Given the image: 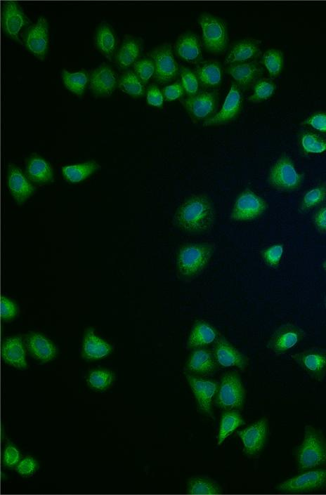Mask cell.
Returning a JSON list of instances; mask_svg holds the SVG:
<instances>
[{"label": "cell", "mask_w": 326, "mask_h": 495, "mask_svg": "<svg viewBox=\"0 0 326 495\" xmlns=\"http://www.w3.org/2000/svg\"><path fill=\"white\" fill-rule=\"evenodd\" d=\"M174 220L175 224L185 232L204 233L214 226L215 211L207 196L194 194L178 207Z\"/></svg>", "instance_id": "1"}, {"label": "cell", "mask_w": 326, "mask_h": 495, "mask_svg": "<svg viewBox=\"0 0 326 495\" xmlns=\"http://www.w3.org/2000/svg\"><path fill=\"white\" fill-rule=\"evenodd\" d=\"M295 461L300 471L326 468V437L322 430L312 425H305Z\"/></svg>", "instance_id": "2"}, {"label": "cell", "mask_w": 326, "mask_h": 495, "mask_svg": "<svg viewBox=\"0 0 326 495\" xmlns=\"http://www.w3.org/2000/svg\"><path fill=\"white\" fill-rule=\"evenodd\" d=\"M214 251L209 243H190L178 251L176 265L178 277L184 281L192 280L200 275L207 267Z\"/></svg>", "instance_id": "3"}, {"label": "cell", "mask_w": 326, "mask_h": 495, "mask_svg": "<svg viewBox=\"0 0 326 495\" xmlns=\"http://www.w3.org/2000/svg\"><path fill=\"white\" fill-rule=\"evenodd\" d=\"M202 29V44L211 53L219 54L226 50L228 34L226 22L209 13H202L198 18Z\"/></svg>", "instance_id": "4"}, {"label": "cell", "mask_w": 326, "mask_h": 495, "mask_svg": "<svg viewBox=\"0 0 326 495\" xmlns=\"http://www.w3.org/2000/svg\"><path fill=\"white\" fill-rule=\"evenodd\" d=\"M285 494H307L326 489V468H320L301 471L290 477L277 487Z\"/></svg>", "instance_id": "5"}, {"label": "cell", "mask_w": 326, "mask_h": 495, "mask_svg": "<svg viewBox=\"0 0 326 495\" xmlns=\"http://www.w3.org/2000/svg\"><path fill=\"white\" fill-rule=\"evenodd\" d=\"M303 179V174L297 172L292 159L282 155L270 168L268 182L273 188L290 191L299 188Z\"/></svg>", "instance_id": "6"}, {"label": "cell", "mask_w": 326, "mask_h": 495, "mask_svg": "<svg viewBox=\"0 0 326 495\" xmlns=\"http://www.w3.org/2000/svg\"><path fill=\"white\" fill-rule=\"evenodd\" d=\"M245 400V390L240 376L233 372L224 374L219 385L216 402L226 410L239 409Z\"/></svg>", "instance_id": "7"}, {"label": "cell", "mask_w": 326, "mask_h": 495, "mask_svg": "<svg viewBox=\"0 0 326 495\" xmlns=\"http://www.w3.org/2000/svg\"><path fill=\"white\" fill-rule=\"evenodd\" d=\"M291 357L313 380L321 381L326 377V348L310 347L294 353Z\"/></svg>", "instance_id": "8"}, {"label": "cell", "mask_w": 326, "mask_h": 495, "mask_svg": "<svg viewBox=\"0 0 326 495\" xmlns=\"http://www.w3.org/2000/svg\"><path fill=\"white\" fill-rule=\"evenodd\" d=\"M180 102L193 121L197 122L215 114L218 97L214 91H200L195 95L180 99Z\"/></svg>", "instance_id": "9"}, {"label": "cell", "mask_w": 326, "mask_h": 495, "mask_svg": "<svg viewBox=\"0 0 326 495\" xmlns=\"http://www.w3.org/2000/svg\"><path fill=\"white\" fill-rule=\"evenodd\" d=\"M306 337V331L293 323L277 328L269 338L266 347L275 355H282L299 344Z\"/></svg>", "instance_id": "10"}, {"label": "cell", "mask_w": 326, "mask_h": 495, "mask_svg": "<svg viewBox=\"0 0 326 495\" xmlns=\"http://www.w3.org/2000/svg\"><path fill=\"white\" fill-rule=\"evenodd\" d=\"M267 207V203L262 197L246 189L236 199L230 218L236 221L252 220L261 216Z\"/></svg>", "instance_id": "11"}, {"label": "cell", "mask_w": 326, "mask_h": 495, "mask_svg": "<svg viewBox=\"0 0 326 495\" xmlns=\"http://www.w3.org/2000/svg\"><path fill=\"white\" fill-rule=\"evenodd\" d=\"M48 29L47 19L40 17L25 29L23 34V43L27 50L41 60L46 58L48 51Z\"/></svg>", "instance_id": "12"}, {"label": "cell", "mask_w": 326, "mask_h": 495, "mask_svg": "<svg viewBox=\"0 0 326 495\" xmlns=\"http://www.w3.org/2000/svg\"><path fill=\"white\" fill-rule=\"evenodd\" d=\"M155 67V79L161 84L174 80L178 72V65L176 62L171 46L164 44L155 47L150 53Z\"/></svg>", "instance_id": "13"}, {"label": "cell", "mask_w": 326, "mask_h": 495, "mask_svg": "<svg viewBox=\"0 0 326 495\" xmlns=\"http://www.w3.org/2000/svg\"><path fill=\"white\" fill-rule=\"evenodd\" d=\"M268 433V421L265 417L238 431L245 454L249 457L259 454L266 444Z\"/></svg>", "instance_id": "14"}, {"label": "cell", "mask_w": 326, "mask_h": 495, "mask_svg": "<svg viewBox=\"0 0 326 495\" xmlns=\"http://www.w3.org/2000/svg\"><path fill=\"white\" fill-rule=\"evenodd\" d=\"M2 29L6 35L15 41L22 43L19 37L22 27L31 23V20L25 13L18 2L5 1L1 10Z\"/></svg>", "instance_id": "15"}, {"label": "cell", "mask_w": 326, "mask_h": 495, "mask_svg": "<svg viewBox=\"0 0 326 495\" xmlns=\"http://www.w3.org/2000/svg\"><path fill=\"white\" fill-rule=\"evenodd\" d=\"M242 108V90L234 81L226 98L223 105L217 113L204 121V126H213L227 124L240 113Z\"/></svg>", "instance_id": "16"}, {"label": "cell", "mask_w": 326, "mask_h": 495, "mask_svg": "<svg viewBox=\"0 0 326 495\" xmlns=\"http://www.w3.org/2000/svg\"><path fill=\"white\" fill-rule=\"evenodd\" d=\"M185 377L200 410L207 415L212 416V400L218 391L219 384L212 380L188 372Z\"/></svg>", "instance_id": "17"}, {"label": "cell", "mask_w": 326, "mask_h": 495, "mask_svg": "<svg viewBox=\"0 0 326 495\" xmlns=\"http://www.w3.org/2000/svg\"><path fill=\"white\" fill-rule=\"evenodd\" d=\"M117 82L114 70L110 65L103 64L90 74L89 86L94 95L109 97L115 90Z\"/></svg>", "instance_id": "18"}, {"label": "cell", "mask_w": 326, "mask_h": 495, "mask_svg": "<svg viewBox=\"0 0 326 495\" xmlns=\"http://www.w3.org/2000/svg\"><path fill=\"white\" fill-rule=\"evenodd\" d=\"M226 72L241 90H247L261 79L263 70L256 61L227 65Z\"/></svg>", "instance_id": "19"}, {"label": "cell", "mask_w": 326, "mask_h": 495, "mask_svg": "<svg viewBox=\"0 0 326 495\" xmlns=\"http://www.w3.org/2000/svg\"><path fill=\"white\" fill-rule=\"evenodd\" d=\"M214 355L216 362L223 367H235L244 370L248 365V358L222 337L215 342Z\"/></svg>", "instance_id": "20"}, {"label": "cell", "mask_w": 326, "mask_h": 495, "mask_svg": "<svg viewBox=\"0 0 326 495\" xmlns=\"http://www.w3.org/2000/svg\"><path fill=\"white\" fill-rule=\"evenodd\" d=\"M261 52L260 41L253 39H243L233 44L225 58L227 65L253 61Z\"/></svg>", "instance_id": "21"}, {"label": "cell", "mask_w": 326, "mask_h": 495, "mask_svg": "<svg viewBox=\"0 0 326 495\" xmlns=\"http://www.w3.org/2000/svg\"><path fill=\"white\" fill-rule=\"evenodd\" d=\"M174 51L183 60L190 63H197L202 59V41L196 34L186 32L178 37Z\"/></svg>", "instance_id": "22"}, {"label": "cell", "mask_w": 326, "mask_h": 495, "mask_svg": "<svg viewBox=\"0 0 326 495\" xmlns=\"http://www.w3.org/2000/svg\"><path fill=\"white\" fill-rule=\"evenodd\" d=\"M216 361L214 353L204 348H195L191 352L186 365L188 373L196 376H206L213 373Z\"/></svg>", "instance_id": "23"}, {"label": "cell", "mask_w": 326, "mask_h": 495, "mask_svg": "<svg viewBox=\"0 0 326 495\" xmlns=\"http://www.w3.org/2000/svg\"><path fill=\"white\" fill-rule=\"evenodd\" d=\"M8 185L11 194L18 204H22L34 193V187L19 168L8 166Z\"/></svg>", "instance_id": "24"}, {"label": "cell", "mask_w": 326, "mask_h": 495, "mask_svg": "<svg viewBox=\"0 0 326 495\" xmlns=\"http://www.w3.org/2000/svg\"><path fill=\"white\" fill-rule=\"evenodd\" d=\"M218 338L219 332L214 326L206 321L199 320L192 327L187 347L191 349L203 348L215 343Z\"/></svg>", "instance_id": "25"}, {"label": "cell", "mask_w": 326, "mask_h": 495, "mask_svg": "<svg viewBox=\"0 0 326 495\" xmlns=\"http://www.w3.org/2000/svg\"><path fill=\"white\" fill-rule=\"evenodd\" d=\"M195 73L200 86L206 89L219 87L223 80L222 66L214 60L200 62L196 67Z\"/></svg>", "instance_id": "26"}, {"label": "cell", "mask_w": 326, "mask_h": 495, "mask_svg": "<svg viewBox=\"0 0 326 495\" xmlns=\"http://www.w3.org/2000/svg\"><path fill=\"white\" fill-rule=\"evenodd\" d=\"M1 355L3 359L14 367L25 369L27 367L23 341L20 336L6 338L2 344Z\"/></svg>", "instance_id": "27"}, {"label": "cell", "mask_w": 326, "mask_h": 495, "mask_svg": "<svg viewBox=\"0 0 326 495\" xmlns=\"http://www.w3.org/2000/svg\"><path fill=\"white\" fill-rule=\"evenodd\" d=\"M112 350L110 344L96 336L93 329L86 331L83 343L82 355L88 359H98L106 357Z\"/></svg>", "instance_id": "28"}, {"label": "cell", "mask_w": 326, "mask_h": 495, "mask_svg": "<svg viewBox=\"0 0 326 495\" xmlns=\"http://www.w3.org/2000/svg\"><path fill=\"white\" fill-rule=\"evenodd\" d=\"M27 347L37 359L44 362L53 359L57 352L56 346L44 336L32 333L27 337Z\"/></svg>", "instance_id": "29"}, {"label": "cell", "mask_w": 326, "mask_h": 495, "mask_svg": "<svg viewBox=\"0 0 326 495\" xmlns=\"http://www.w3.org/2000/svg\"><path fill=\"white\" fill-rule=\"evenodd\" d=\"M94 43L98 51L111 60L117 48V37L113 27L107 22L100 23L95 32Z\"/></svg>", "instance_id": "30"}, {"label": "cell", "mask_w": 326, "mask_h": 495, "mask_svg": "<svg viewBox=\"0 0 326 495\" xmlns=\"http://www.w3.org/2000/svg\"><path fill=\"white\" fill-rule=\"evenodd\" d=\"M141 52V43L139 39L129 37L126 38L115 55L117 65L122 69H126L138 60Z\"/></svg>", "instance_id": "31"}, {"label": "cell", "mask_w": 326, "mask_h": 495, "mask_svg": "<svg viewBox=\"0 0 326 495\" xmlns=\"http://www.w3.org/2000/svg\"><path fill=\"white\" fill-rule=\"evenodd\" d=\"M27 176L36 183H46L52 181L53 173L50 164L37 155L31 156L26 164Z\"/></svg>", "instance_id": "32"}, {"label": "cell", "mask_w": 326, "mask_h": 495, "mask_svg": "<svg viewBox=\"0 0 326 495\" xmlns=\"http://www.w3.org/2000/svg\"><path fill=\"white\" fill-rule=\"evenodd\" d=\"M98 169L93 161L67 165L62 167V173L68 182L76 183L84 180Z\"/></svg>", "instance_id": "33"}, {"label": "cell", "mask_w": 326, "mask_h": 495, "mask_svg": "<svg viewBox=\"0 0 326 495\" xmlns=\"http://www.w3.org/2000/svg\"><path fill=\"white\" fill-rule=\"evenodd\" d=\"M61 77L66 88L77 96L84 93L89 81V76L84 70L71 72L64 69Z\"/></svg>", "instance_id": "34"}, {"label": "cell", "mask_w": 326, "mask_h": 495, "mask_svg": "<svg viewBox=\"0 0 326 495\" xmlns=\"http://www.w3.org/2000/svg\"><path fill=\"white\" fill-rule=\"evenodd\" d=\"M243 423L244 421L241 415L236 410L225 411L221 416L218 444H221L228 435Z\"/></svg>", "instance_id": "35"}, {"label": "cell", "mask_w": 326, "mask_h": 495, "mask_svg": "<svg viewBox=\"0 0 326 495\" xmlns=\"http://www.w3.org/2000/svg\"><path fill=\"white\" fill-rule=\"evenodd\" d=\"M118 86L123 92L133 97H140L145 93L144 84L132 70L122 74L118 79Z\"/></svg>", "instance_id": "36"}, {"label": "cell", "mask_w": 326, "mask_h": 495, "mask_svg": "<svg viewBox=\"0 0 326 495\" xmlns=\"http://www.w3.org/2000/svg\"><path fill=\"white\" fill-rule=\"evenodd\" d=\"M187 493L190 494H218L221 488L214 481L206 477H193L188 483Z\"/></svg>", "instance_id": "37"}, {"label": "cell", "mask_w": 326, "mask_h": 495, "mask_svg": "<svg viewBox=\"0 0 326 495\" xmlns=\"http://www.w3.org/2000/svg\"><path fill=\"white\" fill-rule=\"evenodd\" d=\"M261 62L267 70L269 75L272 77H277L280 75L283 67V54L282 51L278 49H268L263 53Z\"/></svg>", "instance_id": "38"}, {"label": "cell", "mask_w": 326, "mask_h": 495, "mask_svg": "<svg viewBox=\"0 0 326 495\" xmlns=\"http://www.w3.org/2000/svg\"><path fill=\"white\" fill-rule=\"evenodd\" d=\"M326 199V183H321L311 188L304 195L300 210L307 211L320 204Z\"/></svg>", "instance_id": "39"}, {"label": "cell", "mask_w": 326, "mask_h": 495, "mask_svg": "<svg viewBox=\"0 0 326 495\" xmlns=\"http://www.w3.org/2000/svg\"><path fill=\"white\" fill-rule=\"evenodd\" d=\"M302 149L307 153L318 154L326 151V138L312 132H306L300 136Z\"/></svg>", "instance_id": "40"}, {"label": "cell", "mask_w": 326, "mask_h": 495, "mask_svg": "<svg viewBox=\"0 0 326 495\" xmlns=\"http://www.w3.org/2000/svg\"><path fill=\"white\" fill-rule=\"evenodd\" d=\"M275 90V83L270 79L263 78L259 79L253 86V93L248 100L252 103H259L270 98Z\"/></svg>", "instance_id": "41"}, {"label": "cell", "mask_w": 326, "mask_h": 495, "mask_svg": "<svg viewBox=\"0 0 326 495\" xmlns=\"http://www.w3.org/2000/svg\"><path fill=\"white\" fill-rule=\"evenodd\" d=\"M114 379L115 375L111 371L96 369L89 374L87 383L93 389L103 390L109 388Z\"/></svg>", "instance_id": "42"}, {"label": "cell", "mask_w": 326, "mask_h": 495, "mask_svg": "<svg viewBox=\"0 0 326 495\" xmlns=\"http://www.w3.org/2000/svg\"><path fill=\"white\" fill-rule=\"evenodd\" d=\"M133 67V72L144 85L155 75V62L150 57L138 59L134 62Z\"/></svg>", "instance_id": "43"}, {"label": "cell", "mask_w": 326, "mask_h": 495, "mask_svg": "<svg viewBox=\"0 0 326 495\" xmlns=\"http://www.w3.org/2000/svg\"><path fill=\"white\" fill-rule=\"evenodd\" d=\"M181 81L187 96H193L200 91V84L195 71L183 67L180 70Z\"/></svg>", "instance_id": "44"}, {"label": "cell", "mask_w": 326, "mask_h": 495, "mask_svg": "<svg viewBox=\"0 0 326 495\" xmlns=\"http://www.w3.org/2000/svg\"><path fill=\"white\" fill-rule=\"evenodd\" d=\"M284 245L281 243L271 245L261 252L264 263L270 268H277L283 256Z\"/></svg>", "instance_id": "45"}, {"label": "cell", "mask_w": 326, "mask_h": 495, "mask_svg": "<svg viewBox=\"0 0 326 495\" xmlns=\"http://www.w3.org/2000/svg\"><path fill=\"white\" fill-rule=\"evenodd\" d=\"M164 98L167 101H172L181 99L185 93L181 81L177 80L171 85L164 87L162 90Z\"/></svg>", "instance_id": "46"}, {"label": "cell", "mask_w": 326, "mask_h": 495, "mask_svg": "<svg viewBox=\"0 0 326 495\" xmlns=\"http://www.w3.org/2000/svg\"><path fill=\"white\" fill-rule=\"evenodd\" d=\"M302 124L308 125L318 131L326 133V113L316 112L306 119Z\"/></svg>", "instance_id": "47"}, {"label": "cell", "mask_w": 326, "mask_h": 495, "mask_svg": "<svg viewBox=\"0 0 326 495\" xmlns=\"http://www.w3.org/2000/svg\"><path fill=\"white\" fill-rule=\"evenodd\" d=\"M18 314V307L9 298L1 296V317L4 320H10Z\"/></svg>", "instance_id": "48"}, {"label": "cell", "mask_w": 326, "mask_h": 495, "mask_svg": "<svg viewBox=\"0 0 326 495\" xmlns=\"http://www.w3.org/2000/svg\"><path fill=\"white\" fill-rule=\"evenodd\" d=\"M146 98L148 103L152 106L160 107L163 105L162 91L155 84L150 85L147 88Z\"/></svg>", "instance_id": "49"}, {"label": "cell", "mask_w": 326, "mask_h": 495, "mask_svg": "<svg viewBox=\"0 0 326 495\" xmlns=\"http://www.w3.org/2000/svg\"><path fill=\"white\" fill-rule=\"evenodd\" d=\"M20 452L15 446L8 444L6 447L4 451L3 460L6 466L13 467L18 465L20 462Z\"/></svg>", "instance_id": "50"}, {"label": "cell", "mask_w": 326, "mask_h": 495, "mask_svg": "<svg viewBox=\"0 0 326 495\" xmlns=\"http://www.w3.org/2000/svg\"><path fill=\"white\" fill-rule=\"evenodd\" d=\"M312 221L318 232L326 234V204L316 211L312 217Z\"/></svg>", "instance_id": "51"}, {"label": "cell", "mask_w": 326, "mask_h": 495, "mask_svg": "<svg viewBox=\"0 0 326 495\" xmlns=\"http://www.w3.org/2000/svg\"><path fill=\"white\" fill-rule=\"evenodd\" d=\"M37 467V461L33 458L25 457L18 463L16 470L19 474L27 476L32 474Z\"/></svg>", "instance_id": "52"}, {"label": "cell", "mask_w": 326, "mask_h": 495, "mask_svg": "<svg viewBox=\"0 0 326 495\" xmlns=\"http://www.w3.org/2000/svg\"><path fill=\"white\" fill-rule=\"evenodd\" d=\"M322 268H323L324 271L326 272V259L323 262Z\"/></svg>", "instance_id": "53"}, {"label": "cell", "mask_w": 326, "mask_h": 495, "mask_svg": "<svg viewBox=\"0 0 326 495\" xmlns=\"http://www.w3.org/2000/svg\"><path fill=\"white\" fill-rule=\"evenodd\" d=\"M325 307H326V296H325Z\"/></svg>", "instance_id": "54"}]
</instances>
